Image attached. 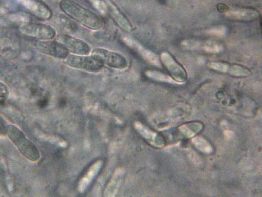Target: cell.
I'll use <instances>...</instances> for the list:
<instances>
[{"label": "cell", "mask_w": 262, "mask_h": 197, "mask_svg": "<svg viewBox=\"0 0 262 197\" xmlns=\"http://www.w3.org/2000/svg\"><path fill=\"white\" fill-rule=\"evenodd\" d=\"M66 60L70 67L91 72H99L104 66L102 63L92 55L69 54Z\"/></svg>", "instance_id": "3"}, {"label": "cell", "mask_w": 262, "mask_h": 197, "mask_svg": "<svg viewBox=\"0 0 262 197\" xmlns=\"http://www.w3.org/2000/svg\"><path fill=\"white\" fill-rule=\"evenodd\" d=\"M191 142L199 150L206 154H210L213 152V147L209 142L202 136L192 137Z\"/></svg>", "instance_id": "15"}, {"label": "cell", "mask_w": 262, "mask_h": 197, "mask_svg": "<svg viewBox=\"0 0 262 197\" xmlns=\"http://www.w3.org/2000/svg\"><path fill=\"white\" fill-rule=\"evenodd\" d=\"M161 60L171 77L179 84L184 82L187 75L185 70L167 52H163L161 55Z\"/></svg>", "instance_id": "7"}, {"label": "cell", "mask_w": 262, "mask_h": 197, "mask_svg": "<svg viewBox=\"0 0 262 197\" xmlns=\"http://www.w3.org/2000/svg\"><path fill=\"white\" fill-rule=\"evenodd\" d=\"M94 6V7L102 14L105 13L107 9L104 3L100 0H89Z\"/></svg>", "instance_id": "22"}, {"label": "cell", "mask_w": 262, "mask_h": 197, "mask_svg": "<svg viewBox=\"0 0 262 197\" xmlns=\"http://www.w3.org/2000/svg\"><path fill=\"white\" fill-rule=\"evenodd\" d=\"M58 41L74 54L88 55L91 52L89 45L85 42L68 35H60Z\"/></svg>", "instance_id": "8"}, {"label": "cell", "mask_w": 262, "mask_h": 197, "mask_svg": "<svg viewBox=\"0 0 262 197\" xmlns=\"http://www.w3.org/2000/svg\"><path fill=\"white\" fill-rule=\"evenodd\" d=\"M7 133L25 157L34 162L39 159L40 154L38 149L19 128L13 125H9L7 126Z\"/></svg>", "instance_id": "2"}, {"label": "cell", "mask_w": 262, "mask_h": 197, "mask_svg": "<svg viewBox=\"0 0 262 197\" xmlns=\"http://www.w3.org/2000/svg\"><path fill=\"white\" fill-rule=\"evenodd\" d=\"M229 64L222 62H211L208 64L209 68L223 73H227Z\"/></svg>", "instance_id": "20"}, {"label": "cell", "mask_w": 262, "mask_h": 197, "mask_svg": "<svg viewBox=\"0 0 262 197\" xmlns=\"http://www.w3.org/2000/svg\"><path fill=\"white\" fill-rule=\"evenodd\" d=\"M106 9L115 23L123 31L129 32L132 30V26L127 18L119 11L112 2L106 0Z\"/></svg>", "instance_id": "10"}, {"label": "cell", "mask_w": 262, "mask_h": 197, "mask_svg": "<svg viewBox=\"0 0 262 197\" xmlns=\"http://www.w3.org/2000/svg\"><path fill=\"white\" fill-rule=\"evenodd\" d=\"M134 126L140 134L152 146L161 148L165 146L164 137L139 122H136Z\"/></svg>", "instance_id": "9"}, {"label": "cell", "mask_w": 262, "mask_h": 197, "mask_svg": "<svg viewBox=\"0 0 262 197\" xmlns=\"http://www.w3.org/2000/svg\"><path fill=\"white\" fill-rule=\"evenodd\" d=\"M19 30L24 34L39 40H52L56 35L54 28L43 24H24L19 27Z\"/></svg>", "instance_id": "5"}, {"label": "cell", "mask_w": 262, "mask_h": 197, "mask_svg": "<svg viewBox=\"0 0 262 197\" xmlns=\"http://www.w3.org/2000/svg\"><path fill=\"white\" fill-rule=\"evenodd\" d=\"M207 33L212 35L222 36L226 32V28L224 26L213 27L207 31Z\"/></svg>", "instance_id": "21"}, {"label": "cell", "mask_w": 262, "mask_h": 197, "mask_svg": "<svg viewBox=\"0 0 262 197\" xmlns=\"http://www.w3.org/2000/svg\"><path fill=\"white\" fill-rule=\"evenodd\" d=\"M203 128V125L199 122L185 123L178 127L181 135L187 139L192 138L199 133Z\"/></svg>", "instance_id": "13"}, {"label": "cell", "mask_w": 262, "mask_h": 197, "mask_svg": "<svg viewBox=\"0 0 262 197\" xmlns=\"http://www.w3.org/2000/svg\"><path fill=\"white\" fill-rule=\"evenodd\" d=\"M146 75L155 81L171 84H179L171 76L155 70H147L145 72Z\"/></svg>", "instance_id": "17"}, {"label": "cell", "mask_w": 262, "mask_h": 197, "mask_svg": "<svg viewBox=\"0 0 262 197\" xmlns=\"http://www.w3.org/2000/svg\"><path fill=\"white\" fill-rule=\"evenodd\" d=\"M217 8L221 12H226L229 9L227 5L223 4H220Z\"/></svg>", "instance_id": "24"}, {"label": "cell", "mask_w": 262, "mask_h": 197, "mask_svg": "<svg viewBox=\"0 0 262 197\" xmlns=\"http://www.w3.org/2000/svg\"><path fill=\"white\" fill-rule=\"evenodd\" d=\"M91 55L99 60L104 65L111 68L122 69L128 65L126 60L121 54L106 49L95 48L92 51Z\"/></svg>", "instance_id": "4"}, {"label": "cell", "mask_w": 262, "mask_h": 197, "mask_svg": "<svg viewBox=\"0 0 262 197\" xmlns=\"http://www.w3.org/2000/svg\"><path fill=\"white\" fill-rule=\"evenodd\" d=\"M60 6L68 16L89 29L97 30L103 26L102 19L96 14L73 2L62 0Z\"/></svg>", "instance_id": "1"}, {"label": "cell", "mask_w": 262, "mask_h": 197, "mask_svg": "<svg viewBox=\"0 0 262 197\" xmlns=\"http://www.w3.org/2000/svg\"><path fill=\"white\" fill-rule=\"evenodd\" d=\"M35 45L41 52L55 58L66 59L70 54L68 50L58 41L40 40Z\"/></svg>", "instance_id": "6"}, {"label": "cell", "mask_w": 262, "mask_h": 197, "mask_svg": "<svg viewBox=\"0 0 262 197\" xmlns=\"http://www.w3.org/2000/svg\"><path fill=\"white\" fill-rule=\"evenodd\" d=\"M227 73L234 76H247L251 74L248 69L237 65H229Z\"/></svg>", "instance_id": "18"}, {"label": "cell", "mask_w": 262, "mask_h": 197, "mask_svg": "<svg viewBox=\"0 0 262 197\" xmlns=\"http://www.w3.org/2000/svg\"><path fill=\"white\" fill-rule=\"evenodd\" d=\"M103 165L102 161H98L94 163L88 169L86 173L80 180L78 184V190L83 192L91 183L92 181L98 173Z\"/></svg>", "instance_id": "12"}, {"label": "cell", "mask_w": 262, "mask_h": 197, "mask_svg": "<svg viewBox=\"0 0 262 197\" xmlns=\"http://www.w3.org/2000/svg\"><path fill=\"white\" fill-rule=\"evenodd\" d=\"M7 126L5 121L0 116V135H5L7 133Z\"/></svg>", "instance_id": "23"}, {"label": "cell", "mask_w": 262, "mask_h": 197, "mask_svg": "<svg viewBox=\"0 0 262 197\" xmlns=\"http://www.w3.org/2000/svg\"><path fill=\"white\" fill-rule=\"evenodd\" d=\"M204 50L209 53H218L223 49V46L214 42H207L204 46Z\"/></svg>", "instance_id": "19"}, {"label": "cell", "mask_w": 262, "mask_h": 197, "mask_svg": "<svg viewBox=\"0 0 262 197\" xmlns=\"http://www.w3.org/2000/svg\"><path fill=\"white\" fill-rule=\"evenodd\" d=\"M122 174L121 170L116 171L106 188L104 193L107 194L105 196H113L116 192L120 185Z\"/></svg>", "instance_id": "14"}, {"label": "cell", "mask_w": 262, "mask_h": 197, "mask_svg": "<svg viewBox=\"0 0 262 197\" xmlns=\"http://www.w3.org/2000/svg\"><path fill=\"white\" fill-rule=\"evenodd\" d=\"M225 15L229 19L239 21H252L258 18V12L249 8H237L229 9Z\"/></svg>", "instance_id": "11"}, {"label": "cell", "mask_w": 262, "mask_h": 197, "mask_svg": "<svg viewBox=\"0 0 262 197\" xmlns=\"http://www.w3.org/2000/svg\"><path fill=\"white\" fill-rule=\"evenodd\" d=\"M136 47L137 48L138 51L141 54L143 58H144L150 64L159 67L160 66V63L158 57L152 52L151 51L145 49L141 45H135Z\"/></svg>", "instance_id": "16"}]
</instances>
